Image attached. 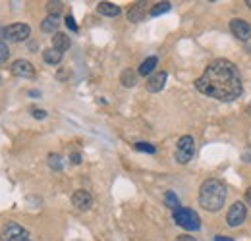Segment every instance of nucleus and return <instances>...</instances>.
Here are the masks:
<instances>
[{
    "mask_svg": "<svg viewBox=\"0 0 251 241\" xmlns=\"http://www.w3.org/2000/svg\"><path fill=\"white\" fill-rule=\"evenodd\" d=\"M195 87L199 93L222 102L236 100L244 91L240 70L230 60H224V58L211 62L205 68L203 75L195 81Z\"/></svg>",
    "mask_w": 251,
    "mask_h": 241,
    "instance_id": "nucleus-1",
    "label": "nucleus"
},
{
    "mask_svg": "<svg viewBox=\"0 0 251 241\" xmlns=\"http://www.w3.org/2000/svg\"><path fill=\"white\" fill-rule=\"evenodd\" d=\"M226 183L217 180V178H209L201 183L199 187V205L209 212H219L224 203H226Z\"/></svg>",
    "mask_w": 251,
    "mask_h": 241,
    "instance_id": "nucleus-2",
    "label": "nucleus"
},
{
    "mask_svg": "<svg viewBox=\"0 0 251 241\" xmlns=\"http://www.w3.org/2000/svg\"><path fill=\"white\" fill-rule=\"evenodd\" d=\"M174 222L178 226H182L184 230H188V232H195V230L201 228L199 214L195 211H191V209H178V211L174 212Z\"/></svg>",
    "mask_w": 251,
    "mask_h": 241,
    "instance_id": "nucleus-3",
    "label": "nucleus"
},
{
    "mask_svg": "<svg viewBox=\"0 0 251 241\" xmlns=\"http://www.w3.org/2000/svg\"><path fill=\"white\" fill-rule=\"evenodd\" d=\"M0 241H31L29 232L18 222H6L0 232Z\"/></svg>",
    "mask_w": 251,
    "mask_h": 241,
    "instance_id": "nucleus-4",
    "label": "nucleus"
},
{
    "mask_svg": "<svg viewBox=\"0 0 251 241\" xmlns=\"http://www.w3.org/2000/svg\"><path fill=\"white\" fill-rule=\"evenodd\" d=\"M195 152V141L191 135H184L180 137L178 145H176V162L178 164H188L189 160L193 158Z\"/></svg>",
    "mask_w": 251,
    "mask_h": 241,
    "instance_id": "nucleus-5",
    "label": "nucleus"
},
{
    "mask_svg": "<svg viewBox=\"0 0 251 241\" xmlns=\"http://www.w3.org/2000/svg\"><path fill=\"white\" fill-rule=\"evenodd\" d=\"M29 35H31V27L27 24H12V25L4 27V31H2V37L6 41H10V43H22Z\"/></svg>",
    "mask_w": 251,
    "mask_h": 241,
    "instance_id": "nucleus-6",
    "label": "nucleus"
},
{
    "mask_svg": "<svg viewBox=\"0 0 251 241\" xmlns=\"http://www.w3.org/2000/svg\"><path fill=\"white\" fill-rule=\"evenodd\" d=\"M246 218H248V207L244 205V203H234L232 207H230V211L226 214V222H228V226L230 228H238L240 224H244L246 222Z\"/></svg>",
    "mask_w": 251,
    "mask_h": 241,
    "instance_id": "nucleus-7",
    "label": "nucleus"
},
{
    "mask_svg": "<svg viewBox=\"0 0 251 241\" xmlns=\"http://www.w3.org/2000/svg\"><path fill=\"white\" fill-rule=\"evenodd\" d=\"M230 31L234 33L236 39H240V41H244V43L251 39V25L246 22V20L234 18V20L230 22Z\"/></svg>",
    "mask_w": 251,
    "mask_h": 241,
    "instance_id": "nucleus-8",
    "label": "nucleus"
},
{
    "mask_svg": "<svg viewBox=\"0 0 251 241\" xmlns=\"http://www.w3.org/2000/svg\"><path fill=\"white\" fill-rule=\"evenodd\" d=\"M72 203H74V207L79 209V211H89L91 205H93V197H91L89 191H85V189H77V191L72 195Z\"/></svg>",
    "mask_w": 251,
    "mask_h": 241,
    "instance_id": "nucleus-9",
    "label": "nucleus"
},
{
    "mask_svg": "<svg viewBox=\"0 0 251 241\" xmlns=\"http://www.w3.org/2000/svg\"><path fill=\"white\" fill-rule=\"evenodd\" d=\"M12 73L16 75V77H33L35 75V68H33V64L29 60H24V58H20V60H16L12 64Z\"/></svg>",
    "mask_w": 251,
    "mask_h": 241,
    "instance_id": "nucleus-10",
    "label": "nucleus"
},
{
    "mask_svg": "<svg viewBox=\"0 0 251 241\" xmlns=\"http://www.w3.org/2000/svg\"><path fill=\"white\" fill-rule=\"evenodd\" d=\"M168 79V73L166 72H157L153 73L149 79H147V91L149 93H158V91L164 89V83Z\"/></svg>",
    "mask_w": 251,
    "mask_h": 241,
    "instance_id": "nucleus-11",
    "label": "nucleus"
},
{
    "mask_svg": "<svg viewBox=\"0 0 251 241\" xmlns=\"http://www.w3.org/2000/svg\"><path fill=\"white\" fill-rule=\"evenodd\" d=\"M145 6H147L145 2H135V4L127 10V20H129L131 24L141 22V20L145 18V14H147V8H145Z\"/></svg>",
    "mask_w": 251,
    "mask_h": 241,
    "instance_id": "nucleus-12",
    "label": "nucleus"
},
{
    "mask_svg": "<svg viewBox=\"0 0 251 241\" xmlns=\"http://www.w3.org/2000/svg\"><path fill=\"white\" fill-rule=\"evenodd\" d=\"M97 12L106 16V18H116V16H120V6L112 4V2H99Z\"/></svg>",
    "mask_w": 251,
    "mask_h": 241,
    "instance_id": "nucleus-13",
    "label": "nucleus"
},
{
    "mask_svg": "<svg viewBox=\"0 0 251 241\" xmlns=\"http://www.w3.org/2000/svg\"><path fill=\"white\" fill-rule=\"evenodd\" d=\"M70 45H72V41H70V37L66 33H54V37H52V48L64 52V50L70 48Z\"/></svg>",
    "mask_w": 251,
    "mask_h": 241,
    "instance_id": "nucleus-14",
    "label": "nucleus"
},
{
    "mask_svg": "<svg viewBox=\"0 0 251 241\" xmlns=\"http://www.w3.org/2000/svg\"><path fill=\"white\" fill-rule=\"evenodd\" d=\"M58 27H60V18L58 16H47L45 22L41 24V29L45 33H58Z\"/></svg>",
    "mask_w": 251,
    "mask_h": 241,
    "instance_id": "nucleus-15",
    "label": "nucleus"
},
{
    "mask_svg": "<svg viewBox=\"0 0 251 241\" xmlns=\"http://www.w3.org/2000/svg\"><path fill=\"white\" fill-rule=\"evenodd\" d=\"M62 52L60 50H56V48H47V50H43V60L47 62V64H52V66H56V64H60L62 62Z\"/></svg>",
    "mask_w": 251,
    "mask_h": 241,
    "instance_id": "nucleus-16",
    "label": "nucleus"
},
{
    "mask_svg": "<svg viewBox=\"0 0 251 241\" xmlns=\"http://www.w3.org/2000/svg\"><path fill=\"white\" fill-rule=\"evenodd\" d=\"M157 56H149L145 62H141V66H139V75H149L151 77V73L155 72V68H157Z\"/></svg>",
    "mask_w": 251,
    "mask_h": 241,
    "instance_id": "nucleus-17",
    "label": "nucleus"
},
{
    "mask_svg": "<svg viewBox=\"0 0 251 241\" xmlns=\"http://www.w3.org/2000/svg\"><path fill=\"white\" fill-rule=\"evenodd\" d=\"M120 83H122L124 87H133V85L137 83V73L127 68V70L122 72V75H120Z\"/></svg>",
    "mask_w": 251,
    "mask_h": 241,
    "instance_id": "nucleus-18",
    "label": "nucleus"
},
{
    "mask_svg": "<svg viewBox=\"0 0 251 241\" xmlns=\"http://www.w3.org/2000/svg\"><path fill=\"white\" fill-rule=\"evenodd\" d=\"M164 203H166L174 212L178 211V209H182V207H180V201H178V197H176L174 191H166V195H164Z\"/></svg>",
    "mask_w": 251,
    "mask_h": 241,
    "instance_id": "nucleus-19",
    "label": "nucleus"
},
{
    "mask_svg": "<svg viewBox=\"0 0 251 241\" xmlns=\"http://www.w3.org/2000/svg\"><path fill=\"white\" fill-rule=\"evenodd\" d=\"M172 8V4L170 2H157L151 10H149V14L153 16V18H157V16H160V14H164V12H168Z\"/></svg>",
    "mask_w": 251,
    "mask_h": 241,
    "instance_id": "nucleus-20",
    "label": "nucleus"
},
{
    "mask_svg": "<svg viewBox=\"0 0 251 241\" xmlns=\"http://www.w3.org/2000/svg\"><path fill=\"white\" fill-rule=\"evenodd\" d=\"M62 2H47V12H49V16H58L60 12H62Z\"/></svg>",
    "mask_w": 251,
    "mask_h": 241,
    "instance_id": "nucleus-21",
    "label": "nucleus"
},
{
    "mask_svg": "<svg viewBox=\"0 0 251 241\" xmlns=\"http://www.w3.org/2000/svg\"><path fill=\"white\" fill-rule=\"evenodd\" d=\"M49 166L52 170H62V158H60V154H49Z\"/></svg>",
    "mask_w": 251,
    "mask_h": 241,
    "instance_id": "nucleus-22",
    "label": "nucleus"
},
{
    "mask_svg": "<svg viewBox=\"0 0 251 241\" xmlns=\"http://www.w3.org/2000/svg\"><path fill=\"white\" fill-rule=\"evenodd\" d=\"M133 147H135L137 151L149 152V154H155V152H157V149H155V145H151V143H145V141H139V143H135Z\"/></svg>",
    "mask_w": 251,
    "mask_h": 241,
    "instance_id": "nucleus-23",
    "label": "nucleus"
},
{
    "mask_svg": "<svg viewBox=\"0 0 251 241\" xmlns=\"http://www.w3.org/2000/svg\"><path fill=\"white\" fill-rule=\"evenodd\" d=\"M8 56H10V50H8V45L0 41V64H2V62H6V60H8Z\"/></svg>",
    "mask_w": 251,
    "mask_h": 241,
    "instance_id": "nucleus-24",
    "label": "nucleus"
},
{
    "mask_svg": "<svg viewBox=\"0 0 251 241\" xmlns=\"http://www.w3.org/2000/svg\"><path fill=\"white\" fill-rule=\"evenodd\" d=\"M31 114H33V118H37V120H43V118H47V112H45V110H41V108H33Z\"/></svg>",
    "mask_w": 251,
    "mask_h": 241,
    "instance_id": "nucleus-25",
    "label": "nucleus"
},
{
    "mask_svg": "<svg viewBox=\"0 0 251 241\" xmlns=\"http://www.w3.org/2000/svg\"><path fill=\"white\" fill-rule=\"evenodd\" d=\"M66 25H68V29L77 31V25H75V22H74V18H72V16H68V18H66Z\"/></svg>",
    "mask_w": 251,
    "mask_h": 241,
    "instance_id": "nucleus-26",
    "label": "nucleus"
},
{
    "mask_svg": "<svg viewBox=\"0 0 251 241\" xmlns=\"http://www.w3.org/2000/svg\"><path fill=\"white\" fill-rule=\"evenodd\" d=\"M176 241H197V240H195V238H191V236H188V234H184V236H178Z\"/></svg>",
    "mask_w": 251,
    "mask_h": 241,
    "instance_id": "nucleus-27",
    "label": "nucleus"
},
{
    "mask_svg": "<svg viewBox=\"0 0 251 241\" xmlns=\"http://www.w3.org/2000/svg\"><path fill=\"white\" fill-rule=\"evenodd\" d=\"M72 162H74V164H79V162H81V154H79V152H74V154H72Z\"/></svg>",
    "mask_w": 251,
    "mask_h": 241,
    "instance_id": "nucleus-28",
    "label": "nucleus"
},
{
    "mask_svg": "<svg viewBox=\"0 0 251 241\" xmlns=\"http://www.w3.org/2000/svg\"><path fill=\"white\" fill-rule=\"evenodd\" d=\"M215 241H234V240H232V238H228V236H217Z\"/></svg>",
    "mask_w": 251,
    "mask_h": 241,
    "instance_id": "nucleus-29",
    "label": "nucleus"
},
{
    "mask_svg": "<svg viewBox=\"0 0 251 241\" xmlns=\"http://www.w3.org/2000/svg\"><path fill=\"white\" fill-rule=\"evenodd\" d=\"M246 201H248V205H251V187H248V191H246Z\"/></svg>",
    "mask_w": 251,
    "mask_h": 241,
    "instance_id": "nucleus-30",
    "label": "nucleus"
},
{
    "mask_svg": "<svg viewBox=\"0 0 251 241\" xmlns=\"http://www.w3.org/2000/svg\"><path fill=\"white\" fill-rule=\"evenodd\" d=\"M246 6H248V8L251 10V0H246Z\"/></svg>",
    "mask_w": 251,
    "mask_h": 241,
    "instance_id": "nucleus-31",
    "label": "nucleus"
},
{
    "mask_svg": "<svg viewBox=\"0 0 251 241\" xmlns=\"http://www.w3.org/2000/svg\"><path fill=\"white\" fill-rule=\"evenodd\" d=\"M0 83H2V79H0Z\"/></svg>",
    "mask_w": 251,
    "mask_h": 241,
    "instance_id": "nucleus-32",
    "label": "nucleus"
}]
</instances>
